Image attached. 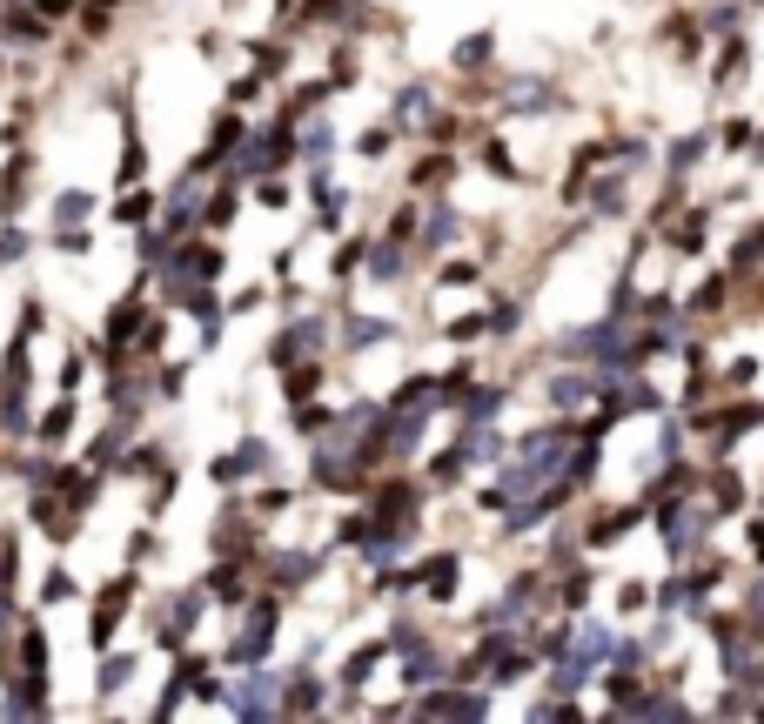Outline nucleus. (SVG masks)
I'll return each mask as SVG.
<instances>
[{
	"mask_svg": "<svg viewBox=\"0 0 764 724\" xmlns=\"http://www.w3.org/2000/svg\"><path fill=\"white\" fill-rule=\"evenodd\" d=\"M81 0H34V14H47V21H68Z\"/></svg>",
	"mask_w": 764,
	"mask_h": 724,
	"instance_id": "nucleus-1",
	"label": "nucleus"
},
{
	"mask_svg": "<svg viewBox=\"0 0 764 724\" xmlns=\"http://www.w3.org/2000/svg\"><path fill=\"white\" fill-rule=\"evenodd\" d=\"M94 7H121V0H94Z\"/></svg>",
	"mask_w": 764,
	"mask_h": 724,
	"instance_id": "nucleus-2",
	"label": "nucleus"
}]
</instances>
